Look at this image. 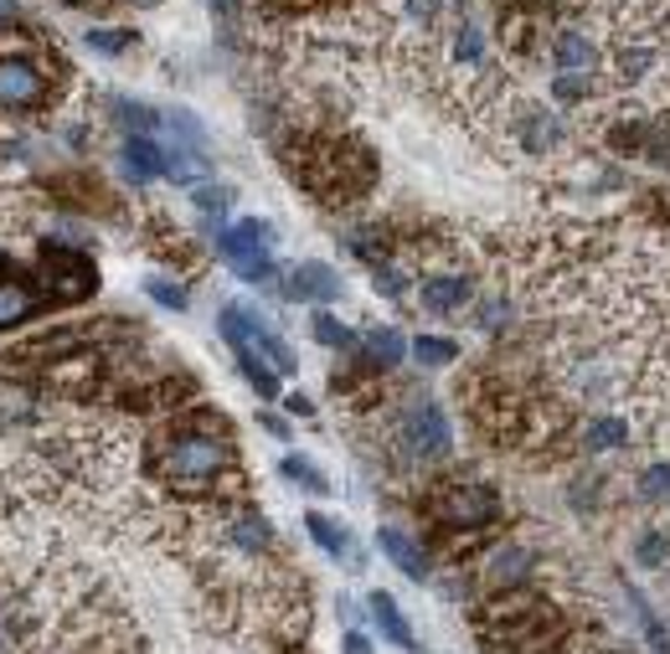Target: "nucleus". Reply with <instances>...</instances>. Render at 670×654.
Segmentation results:
<instances>
[{"label": "nucleus", "instance_id": "423d86ee", "mask_svg": "<svg viewBox=\"0 0 670 654\" xmlns=\"http://www.w3.org/2000/svg\"><path fill=\"white\" fill-rule=\"evenodd\" d=\"M578 443H583V454H598V458L624 454L634 443V423L624 413H593V417H583Z\"/></svg>", "mask_w": 670, "mask_h": 654}, {"label": "nucleus", "instance_id": "7ed1b4c3", "mask_svg": "<svg viewBox=\"0 0 670 654\" xmlns=\"http://www.w3.org/2000/svg\"><path fill=\"white\" fill-rule=\"evenodd\" d=\"M500 511H506V500L495 495L491 485H474V479L444 485V490H434V500H429V516H434L438 526H449V531H485V526L500 520Z\"/></svg>", "mask_w": 670, "mask_h": 654}, {"label": "nucleus", "instance_id": "58836bf2", "mask_svg": "<svg viewBox=\"0 0 670 654\" xmlns=\"http://www.w3.org/2000/svg\"><path fill=\"white\" fill-rule=\"evenodd\" d=\"M340 654H372V639L356 634V629H346V634H340Z\"/></svg>", "mask_w": 670, "mask_h": 654}, {"label": "nucleus", "instance_id": "a18cd8bd", "mask_svg": "<svg viewBox=\"0 0 670 654\" xmlns=\"http://www.w3.org/2000/svg\"><path fill=\"white\" fill-rule=\"evenodd\" d=\"M212 5H218V11H237V0H212Z\"/></svg>", "mask_w": 670, "mask_h": 654}, {"label": "nucleus", "instance_id": "79ce46f5", "mask_svg": "<svg viewBox=\"0 0 670 654\" xmlns=\"http://www.w3.org/2000/svg\"><path fill=\"white\" fill-rule=\"evenodd\" d=\"M263 428H269V433H274V438H284V433H289V428H284V417H274V413H263Z\"/></svg>", "mask_w": 670, "mask_h": 654}, {"label": "nucleus", "instance_id": "39448f33", "mask_svg": "<svg viewBox=\"0 0 670 654\" xmlns=\"http://www.w3.org/2000/svg\"><path fill=\"white\" fill-rule=\"evenodd\" d=\"M532 573H536V552L526 546V541H506V546H495V552L485 556V567H480L485 588H495V593H506V588H526V577Z\"/></svg>", "mask_w": 670, "mask_h": 654}, {"label": "nucleus", "instance_id": "6e6552de", "mask_svg": "<svg viewBox=\"0 0 670 654\" xmlns=\"http://www.w3.org/2000/svg\"><path fill=\"white\" fill-rule=\"evenodd\" d=\"M340 274H335L331 263H295L289 274H284V299H310V304H331V299H340Z\"/></svg>", "mask_w": 670, "mask_h": 654}, {"label": "nucleus", "instance_id": "2eb2a0df", "mask_svg": "<svg viewBox=\"0 0 670 654\" xmlns=\"http://www.w3.org/2000/svg\"><path fill=\"white\" fill-rule=\"evenodd\" d=\"M367 614L376 618V629H382V639H387V644H397V650H413V629H408V618H402V608H397L393 593H372V598H367Z\"/></svg>", "mask_w": 670, "mask_h": 654}, {"label": "nucleus", "instance_id": "bb28decb", "mask_svg": "<svg viewBox=\"0 0 670 654\" xmlns=\"http://www.w3.org/2000/svg\"><path fill=\"white\" fill-rule=\"evenodd\" d=\"M413 361L418 366H429V372H444V366H454L459 361V345L444 336H418L413 340Z\"/></svg>", "mask_w": 670, "mask_h": 654}, {"label": "nucleus", "instance_id": "c9c22d12", "mask_svg": "<svg viewBox=\"0 0 670 654\" xmlns=\"http://www.w3.org/2000/svg\"><path fill=\"white\" fill-rule=\"evenodd\" d=\"M145 294L156 299V304H165V310H186L191 304V294L181 284H171V278H145Z\"/></svg>", "mask_w": 670, "mask_h": 654}, {"label": "nucleus", "instance_id": "473e14b6", "mask_svg": "<svg viewBox=\"0 0 670 654\" xmlns=\"http://www.w3.org/2000/svg\"><path fill=\"white\" fill-rule=\"evenodd\" d=\"M114 114L124 120V129H135V135H150V129H160V114L150 109V103H135V99H114Z\"/></svg>", "mask_w": 670, "mask_h": 654}, {"label": "nucleus", "instance_id": "aec40b11", "mask_svg": "<svg viewBox=\"0 0 670 654\" xmlns=\"http://www.w3.org/2000/svg\"><path fill=\"white\" fill-rule=\"evenodd\" d=\"M613 67H619V78L630 83V88H640V83L660 67V52H655L650 41H624V47L613 52Z\"/></svg>", "mask_w": 670, "mask_h": 654}, {"label": "nucleus", "instance_id": "c03bdc74", "mask_svg": "<svg viewBox=\"0 0 670 654\" xmlns=\"http://www.w3.org/2000/svg\"><path fill=\"white\" fill-rule=\"evenodd\" d=\"M5 624H11V618L0 614V654H11V639H5Z\"/></svg>", "mask_w": 670, "mask_h": 654}, {"label": "nucleus", "instance_id": "9b49d317", "mask_svg": "<svg viewBox=\"0 0 670 654\" xmlns=\"http://www.w3.org/2000/svg\"><path fill=\"white\" fill-rule=\"evenodd\" d=\"M376 546H382V556H387V562H393L402 577H413V582H429V577H434V567H429V552H423V546H418L408 531L382 526V531H376Z\"/></svg>", "mask_w": 670, "mask_h": 654}, {"label": "nucleus", "instance_id": "ea45409f", "mask_svg": "<svg viewBox=\"0 0 670 654\" xmlns=\"http://www.w3.org/2000/svg\"><path fill=\"white\" fill-rule=\"evenodd\" d=\"M284 407H289V413H299V417H310V413H315V402H310V397H299V392L284 397Z\"/></svg>", "mask_w": 670, "mask_h": 654}, {"label": "nucleus", "instance_id": "1a4fd4ad", "mask_svg": "<svg viewBox=\"0 0 670 654\" xmlns=\"http://www.w3.org/2000/svg\"><path fill=\"white\" fill-rule=\"evenodd\" d=\"M41 278L58 289V299H83L88 289H94V268H88V259L67 253V248H47V259H41ZM52 289H47V294H52Z\"/></svg>", "mask_w": 670, "mask_h": 654}, {"label": "nucleus", "instance_id": "cd10ccee", "mask_svg": "<svg viewBox=\"0 0 670 654\" xmlns=\"http://www.w3.org/2000/svg\"><path fill=\"white\" fill-rule=\"evenodd\" d=\"M191 201H197V212H201V222H222L227 212H233V186H197L191 191Z\"/></svg>", "mask_w": 670, "mask_h": 654}, {"label": "nucleus", "instance_id": "4be33fe9", "mask_svg": "<svg viewBox=\"0 0 670 654\" xmlns=\"http://www.w3.org/2000/svg\"><path fill=\"white\" fill-rule=\"evenodd\" d=\"M305 531L315 536V546H320L325 556H351V536H346V526H335L331 516L310 511V516H305Z\"/></svg>", "mask_w": 670, "mask_h": 654}, {"label": "nucleus", "instance_id": "ddd939ff", "mask_svg": "<svg viewBox=\"0 0 670 654\" xmlns=\"http://www.w3.org/2000/svg\"><path fill=\"white\" fill-rule=\"evenodd\" d=\"M222 536H227V546L243 556H263L274 546V526L258 516V511H237V516L222 520Z\"/></svg>", "mask_w": 670, "mask_h": 654}, {"label": "nucleus", "instance_id": "37998d69", "mask_svg": "<svg viewBox=\"0 0 670 654\" xmlns=\"http://www.w3.org/2000/svg\"><path fill=\"white\" fill-rule=\"evenodd\" d=\"M0 21H16V0H0Z\"/></svg>", "mask_w": 670, "mask_h": 654}, {"label": "nucleus", "instance_id": "f3484780", "mask_svg": "<svg viewBox=\"0 0 670 654\" xmlns=\"http://www.w3.org/2000/svg\"><path fill=\"white\" fill-rule=\"evenodd\" d=\"M37 289L32 284H21V278H0V330H11L21 319L37 315Z\"/></svg>", "mask_w": 670, "mask_h": 654}, {"label": "nucleus", "instance_id": "4468645a", "mask_svg": "<svg viewBox=\"0 0 670 654\" xmlns=\"http://www.w3.org/2000/svg\"><path fill=\"white\" fill-rule=\"evenodd\" d=\"M124 176L145 186V180H160L165 176V150H160L150 135H129L124 139Z\"/></svg>", "mask_w": 670, "mask_h": 654}, {"label": "nucleus", "instance_id": "a878e982", "mask_svg": "<svg viewBox=\"0 0 670 654\" xmlns=\"http://www.w3.org/2000/svg\"><path fill=\"white\" fill-rule=\"evenodd\" d=\"M278 475L289 479V485H299V490H310V495H325V490H331V479L320 475L310 458H299V454H284V458H278Z\"/></svg>", "mask_w": 670, "mask_h": 654}, {"label": "nucleus", "instance_id": "7c9ffc66", "mask_svg": "<svg viewBox=\"0 0 670 654\" xmlns=\"http://www.w3.org/2000/svg\"><path fill=\"white\" fill-rule=\"evenodd\" d=\"M83 41H88V52H99V58H119V52H129L135 32H124V26H94Z\"/></svg>", "mask_w": 670, "mask_h": 654}, {"label": "nucleus", "instance_id": "a211bd4d", "mask_svg": "<svg viewBox=\"0 0 670 654\" xmlns=\"http://www.w3.org/2000/svg\"><path fill=\"white\" fill-rule=\"evenodd\" d=\"M165 176L176 180V186H207V176H212V160H207V150H186V144H176V150H165Z\"/></svg>", "mask_w": 670, "mask_h": 654}, {"label": "nucleus", "instance_id": "4c0bfd02", "mask_svg": "<svg viewBox=\"0 0 670 654\" xmlns=\"http://www.w3.org/2000/svg\"><path fill=\"white\" fill-rule=\"evenodd\" d=\"M376 294H387V299L408 294V278H402V268H397V263H376Z\"/></svg>", "mask_w": 670, "mask_h": 654}, {"label": "nucleus", "instance_id": "0eeeda50", "mask_svg": "<svg viewBox=\"0 0 670 654\" xmlns=\"http://www.w3.org/2000/svg\"><path fill=\"white\" fill-rule=\"evenodd\" d=\"M47 99V78L37 62L26 58H0V103L5 109H32Z\"/></svg>", "mask_w": 670, "mask_h": 654}, {"label": "nucleus", "instance_id": "b1692460", "mask_svg": "<svg viewBox=\"0 0 670 654\" xmlns=\"http://www.w3.org/2000/svg\"><path fill=\"white\" fill-rule=\"evenodd\" d=\"M634 495L645 500V505H666L670 500V458H655V464H645V469L634 475Z\"/></svg>", "mask_w": 670, "mask_h": 654}, {"label": "nucleus", "instance_id": "f03ea898", "mask_svg": "<svg viewBox=\"0 0 670 654\" xmlns=\"http://www.w3.org/2000/svg\"><path fill=\"white\" fill-rule=\"evenodd\" d=\"M274 222H237V227H222L218 232V259L233 268L243 284H269L274 278Z\"/></svg>", "mask_w": 670, "mask_h": 654}, {"label": "nucleus", "instance_id": "72a5a7b5", "mask_svg": "<svg viewBox=\"0 0 670 654\" xmlns=\"http://www.w3.org/2000/svg\"><path fill=\"white\" fill-rule=\"evenodd\" d=\"M553 99L557 103H588L593 99V73H557Z\"/></svg>", "mask_w": 670, "mask_h": 654}, {"label": "nucleus", "instance_id": "5701e85b", "mask_svg": "<svg viewBox=\"0 0 670 654\" xmlns=\"http://www.w3.org/2000/svg\"><path fill=\"white\" fill-rule=\"evenodd\" d=\"M237 372H243V381H248L258 397H278V372L263 356H253V345L237 351Z\"/></svg>", "mask_w": 670, "mask_h": 654}, {"label": "nucleus", "instance_id": "a19ab883", "mask_svg": "<svg viewBox=\"0 0 670 654\" xmlns=\"http://www.w3.org/2000/svg\"><path fill=\"white\" fill-rule=\"evenodd\" d=\"M408 11H413V16H423V21H434L438 16V0H413Z\"/></svg>", "mask_w": 670, "mask_h": 654}, {"label": "nucleus", "instance_id": "2f4dec72", "mask_svg": "<svg viewBox=\"0 0 670 654\" xmlns=\"http://www.w3.org/2000/svg\"><path fill=\"white\" fill-rule=\"evenodd\" d=\"M165 129H171V135H176V144H186V150H207V129L197 124V114H191V109L165 114Z\"/></svg>", "mask_w": 670, "mask_h": 654}, {"label": "nucleus", "instance_id": "e433bc0d", "mask_svg": "<svg viewBox=\"0 0 670 654\" xmlns=\"http://www.w3.org/2000/svg\"><path fill=\"white\" fill-rule=\"evenodd\" d=\"M480 52H485V47H480V32H474L470 21H459V26H454V58H459V62H480Z\"/></svg>", "mask_w": 670, "mask_h": 654}, {"label": "nucleus", "instance_id": "f704fd0d", "mask_svg": "<svg viewBox=\"0 0 670 654\" xmlns=\"http://www.w3.org/2000/svg\"><path fill=\"white\" fill-rule=\"evenodd\" d=\"M634 562H640V567H670V536L645 531L640 541H634Z\"/></svg>", "mask_w": 670, "mask_h": 654}, {"label": "nucleus", "instance_id": "c85d7f7f", "mask_svg": "<svg viewBox=\"0 0 670 654\" xmlns=\"http://www.w3.org/2000/svg\"><path fill=\"white\" fill-rule=\"evenodd\" d=\"M474 325H480L485 336H500V330L511 325V299H506V294H485V299H480V310H474Z\"/></svg>", "mask_w": 670, "mask_h": 654}, {"label": "nucleus", "instance_id": "6ab92c4d", "mask_svg": "<svg viewBox=\"0 0 670 654\" xmlns=\"http://www.w3.org/2000/svg\"><path fill=\"white\" fill-rule=\"evenodd\" d=\"M361 345H367L372 366H382V372H393V366L408 361V340H402V330H393V325H372V330L361 336Z\"/></svg>", "mask_w": 670, "mask_h": 654}, {"label": "nucleus", "instance_id": "9d476101", "mask_svg": "<svg viewBox=\"0 0 670 654\" xmlns=\"http://www.w3.org/2000/svg\"><path fill=\"white\" fill-rule=\"evenodd\" d=\"M418 299H423L429 315H454V310H464L474 299V284L470 274H423L418 278Z\"/></svg>", "mask_w": 670, "mask_h": 654}, {"label": "nucleus", "instance_id": "f257e3e1", "mask_svg": "<svg viewBox=\"0 0 670 654\" xmlns=\"http://www.w3.org/2000/svg\"><path fill=\"white\" fill-rule=\"evenodd\" d=\"M233 469H237V443L212 407H201V417L171 428L156 449V475L181 495H212Z\"/></svg>", "mask_w": 670, "mask_h": 654}, {"label": "nucleus", "instance_id": "f8f14e48", "mask_svg": "<svg viewBox=\"0 0 670 654\" xmlns=\"http://www.w3.org/2000/svg\"><path fill=\"white\" fill-rule=\"evenodd\" d=\"M562 120L547 114V109H521V120H516V144L526 150V155H553L557 144H562Z\"/></svg>", "mask_w": 670, "mask_h": 654}, {"label": "nucleus", "instance_id": "20e7f679", "mask_svg": "<svg viewBox=\"0 0 670 654\" xmlns=\"http://www.w3.org/2000/svg\"><path fill=\"white\" fill-rule=\"evenodd\" d=\"M397 443H402L413 458H423V464L449 458L454 454V423H449V413H444L438 402H413V407L402 413V423H397Z\"/></svg>", "mask_w": 670, "mask_h": 654}, {"label": "nucleus", "instance_id": "412c9836", "mask_svg": "<svg viewBox=\"0 0 670 654\" xmlns=\"http://www.w3.org/2000/svg\"><path fill=\"white\" fill-rule=\"evenodd\" d=\"M248 345H253V351L269 361L274 372H295V351H289V345L274 336V325H269L263 315H258V325H253V336H248Z\"/></svg>", "mask_w": 670, "mask_h": 654}, {"label": "nucleus", "instance_id": "393cba45", "mask_svg": "<svg viewBox=\"0 0 670 654\" xmlns=\"http://www.w3.org/2000/svg\"><path fill=\"white\" fill-rule=\"evenodd\" d=\"M624 593H630V608L640 614V629H645V639H650V650L670 654V634H666V624H660V614L650 608V598L640 593V588H624Z\"/></svg>", "mask_w": 670, "mask_h": 654}, {"label": "nucleus", "instance_id": "c756f323", "mask_svg": "<svg viewBox=\"0 0 670 654\" xmlns=\"http://www.w3.org/2000/svg\"><path fill=\"white\" fill-rule=\"evenodd\" d=\"M310 330H315V340H320V345H331V351H351V345H356V336L331 315V310H315Z\"/></svg>", "mask_w": 670, "mask_h": 654}, {"label": "nucleus", "instance_id": "dca6fc26", "mask_svg": "<svg viewBox=\"0 0 670 654\" xmlns=\"http://www.w3.org/2000/svg\"><path fill=\"white\" fill-rule=\"evenodd\" d=\"M553 62H557V73H593V62H598V47H593L583 32H557Z\"/></svg>", "mask_w": 670, "mask_h": 654}]
</instances>
